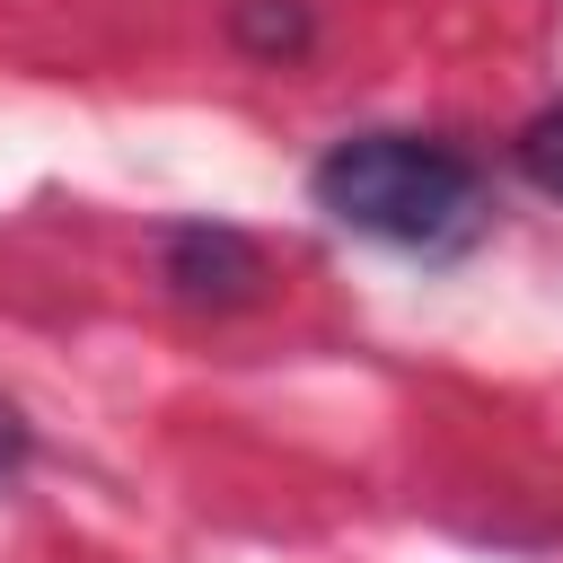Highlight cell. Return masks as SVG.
<instances>
[{"mask_svg": "<svg viewBox=\"0 0 563 563\" xmlns=\"http://www.w3.org/2000/svg\"><path fill=\"white\" fill-rule=\"evenodd\" d=\"M317 211L352 238L405 246V255H449L484 229V176L449 141L422 132H352L317 158L308 176Z\"/></svg>", "mask_w": 563, "mask_h": 563, "instance_id": "6da1fadb", "label": "cell"}, {"mask_svg": "<svg viewBox=\"0 0 563 563\" xmlns=\"http://www.w3.org/2000/svg\"><path fill=\"white\" fill-rule=\"evenodd\" d=\"M255 282H264V264H255V246H246L238 229H220V220L167 229V290H176V299H194V308H238Z\"/></svg>", "mask_w": 563, "mask_h": 563, "instance_id": "7a4b0ae2", "label": "cell"}, {"mask_svg": "<svg viewBox=\"0 0 563 563\" xmlns=\"http://www.w3.org/2000/svg\"><path fill=\"white\" fill-rule=\"evenodd\" d=\"M238 44H255V53H299V44H308V9H299V0H246V9H238Z\"/></svg>", "mask_w": 563, "mask_h": 563, "instance_id": "3957f363", "label": "cell"}, {"mask_svg": "<svg viewBox=\"0 0 563 563\" xmlns=\"http://www.w3.org/2000/svg\"><path fill=\"white\" fill-rule=\"evenodd\" d=\"M519 167H528V185H537V194H554V202H563V106H545V114L519 132Z\"/></svg>", "mask_w": 563, "mask_h": 563, "instance_id": "277c9868", "label": "cell"}]
</instances>
